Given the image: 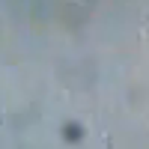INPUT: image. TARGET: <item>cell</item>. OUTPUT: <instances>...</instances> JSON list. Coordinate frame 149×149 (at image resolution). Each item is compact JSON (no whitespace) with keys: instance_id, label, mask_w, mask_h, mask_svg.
<instances>
[]
</instances>
